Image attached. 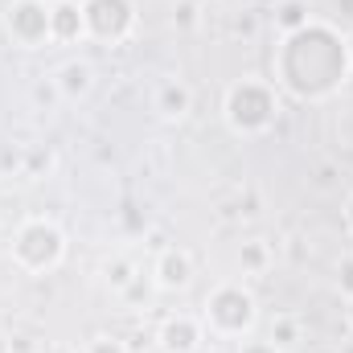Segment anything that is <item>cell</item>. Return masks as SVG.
<instances>
[{
    "label": "cell",
    "mask_w": 353,
    "mask_h": 353,
    "mask_svg": "<svg viewBox=\"0 0 353 353\" xmlns=\"http://www.w3.org/2000/svg\"><path fill=\"white\" fill-rule=\"evenodd\" d=\"M37 353H79L74 345H66V341H50V345H41Z\"/></svg>",
    "instance_id": "cell-21"
},
{
    "label": "cell",
    "mask_w": 353,
    "mask_h": 353,
    "mask_svg": "<svg viewBox=\"0 0 353 353\" xmlns=\"http://www.w3.org/2000/svg\"><path fill=\"white\" fill-rule=\"evenodd\" d=\"M157 345L165 353H201V345H205V325H201V316H193V312H173V316H165L161 329H157Z\"/></svg>",
    "instance_id": "cell-7"
},
{
    "label": "cell",
    "mask_w": 353,
    "mask_h": 353,
    "mask_svg": "<svg viewBox=\"0 0 353 353\" xmlns=\"http://www.w3.org/2000/svg\"><path fill=\"white\" fill-rule=\"evenodd\" d=\"M54 169V157L46 152V148H29V157H25V173L37 176V173H50Z\"/></svg>",
    "instance_id": "cell-17"
},
{
    "label": "cell",
    "mask_w": 353,
    "mask_h": 353,
    "mask_svg": "<svg viewBox=\"0 0 353 353\" xmlns=\"http://www.w3.org/2000/svg\"><path fill=\"white\" fill-rule=\"evenodd\" d=\"M79 4H83V21H87L90 41L123 46L136 33V4L132 0H79Z\"/></svg>",
    "instance_id": "cell-6"
},
{
    "label": "cell",
    "mask_w": 353,
    "mask_h": 353,
    "mask_svg": "<svg viewBox=\"0 0 353 353\" xmlns=\"http://www.w3.org/2000/svg\"><path fill=\"white\" fill-rule=\"evenodd\" d=\"M152 111L161 115V119H185L189 111H193V90H189V83H181V79H165L161 87H157V94H152Z\"/></svg>",
    "instance_id": "cell-11"
},
{
    "label": "cell",
    "mask_w": 353,
    "mask_h": 353,
    "mask_svg": "<svg viewBox=\"0 0 353 353\" xmlns=\"http://www.w3.org/2000/svg\"><path fill=\"white\" fill-rule=\"evenodd\" d=\"M279 111H283V99L271 79L247 74V79H234L222 94V119L234 136H267Z\"/></svg>",
    "instance_id": "cell-2"
},
{
    "label": "cell",
    "mask_w": 353,
    "mask_h": 353,
    "mask_svg": "<svg viewBox=\"0 0 353 353\" xmlns=\"http://www.w3.org/2000/svg\"><path fill=\"white\" fill-rule=\"evenodd\" d=\"M341 218H345V230L353 234V193L345 197V210H341Z\"/></svg>",
    "instance_id": "cell-22"
},
{
    "label": "cell",
    "mask_w": 353,
    "mask_h": 353,
    "mask_svg": "<svg viewBox=\"0 0 353 353\" xmlns=\"http://www.w3.org/2000/svg\"><path fill=\"white\" fill-rule=\"evenodd\" d=\"M230 4H243V0H230Z\"/></svg>",
    "instance_id": "cell-27"
},
{
    "label": "cell",
    "mask_w": 353,
    "mask_h": 353,
    "mask_svg": "<svg viewBox=\"0 0 353 353\" xmlns=\"http://www.w3.org/2000/svg\"><path fill=\"white\" fill-rule=\"evenodd\" d=\"M173 25L176 29H197L201 25V8H197V0H176L173 4Z\"/></svg>",
    "instance_id": "cell-16"
},
{
    "label": "cell",
    "mask_w": 353,
    "mask_h": 353,
    "mask_svg": "<svg viewBox=\"0 0 353 353\" xmlns=\"http://www.w3.org/2000/svg\"><path fill=\"white\" fill-rule=\"evenodd\" d=\"M201 325L214 341H243L259 325V300L243 279H222L205 304H201Z\"/></svg>",
    "instance_id": "cell-3"
},
{
    "label": "cell",
    "mask_w": 353,
    "mask_h": 353,
    "mask_svg": "<svg viewBox=\"0 0 353 353\" xmlns=\"http://www.w3.org/2000/svg\"><path fill=\"white\" fill-rule=\"evenodd\" d=\"M54 87H58V94H62L66 103L87 99L90 90H94V66H90L87 58H66V62L54 70Z\"/></svg>",
    "instance_id": "cell-9"
},
{
    "label": "cell",
    "mask_w": 353,
    "mask_h": 353,
    "mask_svg": "<svg viewBox=\"0 0 353 353\" xmlns=\"http://www.w3.org/2000/svg\"><path fill=\"white\" fill-rule=\"evenodd\" d=\"M83 353H128V345H123L119 337H94Z\"/></svg>",
    "instance_id": "cell-19"
},
{
    "label": "cell",
    "mask_w": 353,
    "mask_h": 353,
    "mask_svg": "<svg viewBox=\"0 0 353 353\" xmlns=\"http://www.w3.org/2000/svg\"><path fill=\"white\" fill-rule=\"evenodd\" d=\"M152 283L161 292H185L193 283V255L181 247H161V255L152 263Z\"/></svg>",
    "instance_id": "cell-8"
},
{
    "label": "cell",
    "mask_w": 353,
    "mask_h": 353,
    "mask_svg": "<svg viewBox=\"0 0 353 353\" xmlns=\"http://www.w3.org/2000/svg\"><path fill=\"white\" fill-rule=\"evenodd\" d=\"M271 66H275L279 90H288L300 103H325V99L341 94L353 79L350 37L337 25L312 17L304 29H296L279 41V50L271 54Z\"/></svg>",
    "instance_id": "cell-1"
},
{
    "label": "cell",
    "mask_w": 353,
    "mask_h": 353,
    "mask_svg": "<svg viewBox=\"0 0 353 353\" xmlns=\"http://www.w3.org/2000/svg\"><path fill=\"white\" fill-rule=\"evenodd\" d=\"M271 21H275L279 37H288V33L304 29V25L312 21V12H308L304 0H275V4H271Z\"/></svg>",
    "instance_id": "cell-12"
},
{
    "label": "cell",
    "mask_w": 353,
    "mask_h": 353,
    "mask_svg": "<svg viewBox=\"0 0 353 353\" xmlns=\"http://www.w3.org/2000/svg\"><path fill=\"white\" fill-rule=\"evenodd\" d=\"M8 259L25 275H46L66 259V230L54 218L33 214V218L17 222V230L8 234Z\"/></svg>",
    "instance_id": "cell-4"
},
{
    "label": "cell",
    "mask_w": 353,
    "mask_h": 353,
    "mask_svg": "<svg viewBox=\"0 0 353 353\" xmlns=\"http://www.w3.org/2000/svg\"><path fill=\"white\" fill-rule=\"evenodd\" d=\"M300 337H304V329H300V316H275L271 321V329H267V341L275 345V350L283 353V350H296L300 345Z\"/></svg>",
    "instance_id": "cell-14"
},
{
    "label": "cell",
    "mask_w": 353,
    "mask_h": 353,
    "mask_svg": "<svg viewBox=\"0 0 353 353\" xmlns=\"http://www.w3.org/2000/svg\"><path fill=\"white\" fill-rule=\"evenodd\" d=\"M267 267H271V243L247 239V243L239 247V271H243V275H263Z\"/></svg>",
    "instance_id": "cell-13"
},
{
    "label": "cell",
    "mask_w": 353,
    "mask_h": 353,
    "mask_svg": "<svg viewBox=\"0 0 353 353\" xmlns=\"http://www.w3.org/2000/svg\"><path fill=\"white\" fill-rule=\"evenodd\" d=\"M350 62H353V33H350Z\"/></svg>",
    "instance_id": "cell-25"
},
{
    "label": "cell",
    "mask_w": 353,
    "mask_h": 353,
    "mask_svg": "<svg viewBox=\"0 0 353 353\" xmlns=\"http://www.w3.org/2000/svg\"><path fill=\"white\" fill-rule=\"evenodd\" d=\"M46 4H62V0H46Z\"/></svg>",
    "instance_id": "cell-26"
},
{
    "label": "cell",
    "mask_w": 353,
    "mask_h": 353,
    "mask_svg": "<svg viewBox=\"0 0 353 353\" xmlns=\"http://www.w3.org/2000/svg\"><path fill=\"white\" fill-rule=\"evenodd\" d=\"M214 353H218V350H214Z\"/></svg>",
    "instance_id": "cell-28"
},
{
    "label": "cell",
    "mask_w": 353,
    "mask_h": 353,
    "mask_svg": "<svg viewBox=\"0 0 353 353\" xmlns=\"http://www.w3.org/2000/svg\"><path fill=\"white\" fill-rule=\"evenodd\" d=\"M136 275H140V267L132 263V259H123V255L107 259V283H111L115 292H123L128 283H136Z\"/></svg>",
    "instance_id": "cell-15"
},
{
    "label": "cell",
    "mask_w": 353,
    "mask_h": 353,
    "mask_svg": "<svg viewBox=\"0 0 353 353\" xmlns=\"http://www.w3.org/2000/svg\"><path fill=\"white\" fill-rule=\"evenodd\" d=\"M50 8L46 0H8L4 12H0V25H4V37L21 50H41L54 41V29H50Z\"/></svg>",
    "instance_id": "cell-5"
},
{
    "label": "cell",
    "mask_w": 353,
    "mask_h": 353,
    "mask_svg": "<svg viewBox=\"0 0 353 353\" xmlns=\"http://www.w3.org/2000/svg\"><path fill=\"white\" fill-rule=\"evenodd\" d=\"M337 292L353 300V255H341V263H337Z\"/></svg>",
    "instance_id": "cell-18"
},
{
    "label": "cell",
    "mask_w": 353,
    "mask_h": 353,
    "mask_svg": "<svg viewBox=\"0 0 353 353\" xmlns=\"http://www.w3.org/2000/svg\"><path fill=\"white\" fill-rule=\"evenodd\" d=\"M234 353H279V350H275V345H271L267 337H243Z\"/></svg>",
    "instance_id": "cell-20"
},
{
    "label": "cell",
    "mask_w": 353,
    "mask_h": 353,
    "mask_svg": "<svg viewBox=\"0 0 353 353\" xmlns=\"http://www.w3.org/2000/svg\"><path fill=\"white\" fill-rule=\"evenodd\" d=\"M345 321H350V329H353V300H345Z\"/></svg>",
    "instance_id": "cell-24"
},
{
    "label": "cell",
    "mask_w": 353,
    "mask_h": 353,
    "mask_svg": "<svg viewBox=\"0 0 353 353\" xmlns=\"http://www.w3.org/2000/svg\"><path fill=\"white\" fill-rule=\"evenodd\" d=\"M0 353H12V337L8 333H0Z\"/></svg>",
    "instance_id": "cell-23"
},
{
    "label": "cell",
    "mask_w": 353,
    "mask_h": 353,
    "mask_svg": "<svg viewBox=\"0 0 353 353\" xmlns=\"http://www.w3.org/2000/svg\"><path fill=\"white\" fill-rule=\"evenodd\" d=\"M50 29H54V46H74L87 41V21H83V4L79 0H62L50 8Z\"/></svg>",
    "instance_id": "cell-10"
}]
</instances>
